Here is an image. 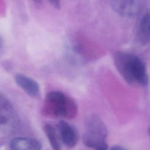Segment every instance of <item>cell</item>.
Wrapping results in <instances>:
<instances>
[{"mask_svg": "<svg viewBox=\"0 0 150 150\" xmlns=\"http://www.w3.org/2000/svg\"><path fill=\"white\" fill-rule=\"evenodd\" d=\"M110 150H126L125 148L118 146V145H114L113 146H112Z\"/></svg>", "mask_w": 150, "mask_h": 150, "instance_id": "cell-11", "label": "cell"}, {"mask_svg": "<svg viewBox=\"0 0 150 150\" xmlns=\"http://www.w3.org/2000/svg\"><path fill=\"white\" fill-rule=\"evenodd\" d=\"M57 127L59 137L64 144L69 148L74 146L79 139L76 128L64 120H60Z\"/></svg>", "mask_w": 150, "mask_h": 150, "instance_id": "cell-6", "label": "cell"}, {"mask_svg": "<svg viewBox=\"0 0 150 150\" xmlns=\"http://www.w3.org/2000/svg\"><path fill=\"white\" fill-rule=\"evenodd\" d=\"M110 6L118 15L126 18L137 16L144 6V1L133 0H114L110 1Z\"/></svg>", "mask_w": 150, "mask_h": 150, "instance_id": "cell-4", "label": "cell"}, {"mask_svg": "<svg viewBox=\"0 0 150 150\" xmlns=\"http://www.w3.org/2000/svg\"><path fill=\"white\" fill-rule=\"evenodd\" d=\"M11 150H41L40 142L35 139L17 137L10 142Z\"/></svg>", "mask_w": 150, "mask_h": 150, "instance_id": "cell-7", "label": "cell"}, {"mask_svg": "<svg viewBox=\"0 0 150 150\" xmlns=\"http://www.w3.org/2000/svg\"><path fill=\"white\" fill-rule=\"evenodd\" d=\"M84 128L83 135L84 144L96 150H107V129L103 121L98 115H88L85 120Z\"/></svg>", "mask_w": 150, "mask_h": 150, "instance_id": "cell-3", "label": "cell"}, {"mask_svg": "<svg viewBox=\"0 0 150 150\" xmlns=\"http://www.w3.org/2000/svg\"><path fill=\"white\" fill-rule=\"evenodd\" d=\"M149 135H150V128H149Z\"/></svg>", "mask_w": 150, "mask_h": 150, "instance_id": "cell-12", "label": "cell"}, {"mask_svg": "<svg viewBox=\"0 0 150 150\" xmlns=\"http://www.w3.org/2000/svg\"><path fill=\"white\" fill-rule=\"evenodd\" d=\"M113 62L124 80L131 85H146L148 76L144 63L138 56L125 52L113 54Z\"/></svg>", "mask_w": 150, "mask_h": 150, "instance_id": "cell-1", "label": "cell"}, {"mask_svg": "<svg viewBox=\"0 0 150 150\" xmlns=\"http://www.w3.org/2000/svg\"><path fill=\"white\" fill-rule=\"evenodd\" d=\"M49 2L51 5H52L56 9L60 8V2L58 1H49Z\"/></svg>", "mask_w": 150, "mask_h": 150, "instance_id": "cell-10", "label": "cell"}, {"mask_svg": "<svg viewBox=\"0 0 150 150\" xmlns=\"http://www.w3.org/2000/svg\"><path fill=\"white\" fill-rule=\"evenodd\" d=\"M43 131L53 150H62L59 136L54 127L50 124L43 125Z\"/></svg>", "mask_w": 150, "mask_h": 150, "instance_id": "cell-9", "label": "cell"}, {"mask_svg": "<svg viewBox=\"0 0 150 150\" xmlns=\"http://www.w3.org/2000/svg\"><path fill=\"white\" fill-rule=\"evenodd\" d=\"M137 36L140 42H150V13H146L141 19L137 32Z\"/></svg>", "mask_w": 150, "mask_h": 150, "instance_id": "cell-8", "label": "cell"}, {"mask_svg": "<svg viewBox=\"0 0 150 150\" xmlns=\"http://www.w3.org/2000/svg\"><path fill=\"white\" fill-rule=\"evenodd\" d=\"M78 107L75 101L59 91H51L45 97L42 107L43 115L59 118L72 119L76 117Z\"/></svg>", "mask_w": 150, "mask_h": 150, "instance_id": "cell-2", "label": "cell"}, {"mask_svg": "<svg viewBox=\"0 0 150 150\" xmlns=\"http://www.w3.org/2000/svg\"><path fill=\"white\" fill-rule=\"evenodd\" d=\"M14 79L17 85L32 98L40 97V88L38 83L32 78L21 73H16Z\"/></svg>", "mask_w": 150, "mask_h": 150, "instance_id": "cell-5", "label": "cell"}]
</instances>
